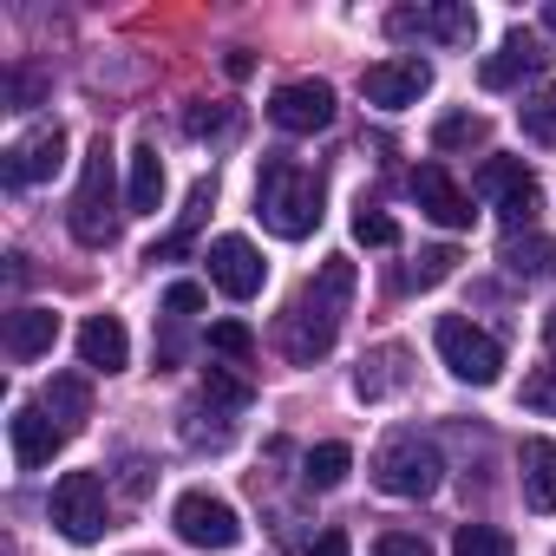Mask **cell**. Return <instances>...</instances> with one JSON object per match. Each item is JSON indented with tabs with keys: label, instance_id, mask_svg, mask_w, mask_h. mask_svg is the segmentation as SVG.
<instances>
[{
	"label": "cell",
	"instance_id": "obj_1",
	"mask_svg": "<svg viewBox=\"0 0 556 556\" xmlns=\"http://www.w3.org/2000/svg\"><path fill=\"white\" fill-rule=\"evenodd\" d=\"M348 302H354V262H348V255H328L321 275L295 295V308L282 315V354H289L295 367H315V361L334 348Z\"/></svg>",
	"mask_w": 556,
	"mask_h": 556
},
{
	"label": "cell",
	"instance_id": "obj_2",
	"mask_svg": "<svg viewBox=\"0 0 556 556\" xmlns=\"http://www.w3.org/2000/svg\"><path fill=\"white\" fill-rule=\"evenodd\" d=\"M255 216L282 242L315 236V223H321V177L308 164H295V157H268L262 177H255Z\"/></svg>",
	"mask_w": 556,
	"mask_h": 556
},
{
	"label": "cell",
	"instance_id": "obj_3",
	"mask_svg": "<svg viewBox=\"0 0 556 556\" xmlns=\"http://www.w3.org/2000/svg\"><path fill=\"white\" fill-rule=\"evenodd\" d=\"M73 236L86 249L118 242V197H112V144L105 138H92V151H86V170H79V190H73Z\"/></svg>",
	"mask_w": 556,
	"mask_h": 556
},
{
	"label": "cell",
	"instance_id": "obj_4",
	"mask_svg": "<svg viewBox=\"0 0 556 556\" xmlns=\"http://www.w3.org/2000/svg\"><path fill=\"white\" fill-rule=\"evenodd\" d=\"M439 478H445V458H439V445L419 439V432H393V439L374 452V484H380L387 497H432Z\"/></svg>",
	"mask_w": 556,
	"mask_h": 556
},
{
	"label": "cell",
	"instance_id": "obj_5",
	"mask_svg": "<svg viewBox=\"0 0 556 556\" xmlns=\"http://www.w3.org/2000/svg\"><path fill=\"white\" fill-rule=\"evenodd\" d=\"M432 348H439L445 374L465 380V387H497V374H504V348H497L484 328H471L465 315H439Z\"/></svg>",
	"mask_w": 556,
	"mask_h": 556
},
{
	"label": "cell",
	"instance_id": "obj_6",
	"mask_svg": "<svg viewBox=\"0 0 556 556\" xmlns=\"http://www.w3.org/2000/svg\"><path fill=\"white\" fill-rule=\"evenodd\" d=\"M105 510H112V497H105V478L99 471H66L53 484V523L73 543H99L105 536Z\"/></svg>",
	"mask_w": 556,
	"mask_h": 556
},
{
	"label": "cell",
	"instance_id": "obj_7",
	"mask_svg": "<svg viewBox=\"0 0 556 556\" xmlns=\"http://www.w3.org/2000/svg\"><path fill=\"white\" fill-rule=\"evenodd\" d=\"M170 523H177V536H184L190 549H236V543H242L236 504H223V497H210V491H184V497L170 504Z\"/></svg>",
	"mask_w": 556,
	"mask_h": 556
},
{
	"label": "cell",
	"instance_id": "obj_8",
	"mask_svg": "<svg viewBox=\"0 0 556 556\" xmlns=\"http://www.w3.org/2000/svg\"><path fill=\"white\" fill-rule=\"evenodd\" d=\"M268 118L282 125V131H295V138H315V131L334 125V86L328 79H289V86H275Z\"/></svg>",
	"mask_w": 556,
	"mask_h": 556
},
{
	"label": "cell",
	"instance_id": "obj_9",
	"mask_svg": "<svg viewBox=\"0 0 556 556\" xmlns=\"http://www.w3.org/2000/svg\"><path fill=\"white\" fill-rule=\"evenodd\" d=\"M361 92H367V105H380V112H406V105H419V99L432 92V66H426L419 53L380 60V66L361 73Z\"/></svg>",
	"mask_w": 556,
	"mask_h": 556
},
{
	"label": "cell",
	"instance_id": "obj_10",
	"mask_svg": "<svg viewBox=\"0 0 556 556\" xmlns=\"http://www.w3.org/2000/svg\"><path fill=\"white\" fill-rule=\"evenodd\" d=\"M203 262H210V282H216L229 302H255V295H262V282H268V262L255 255V242H249V236H216Z\"/></svg>",
	"mask_w": 556,
	"mask_h": 556
},
{
	"label": "cell",
	"instance_id": "obj_11",
	"mask_svg": "<svg viewBox=\"0 0 556 556\" xmlns=\"http://www.w3.org/2000/svg\"><path fill=\"white\" fill-rule=\"evenodd\" d=\"M387 34H393V40H445V47H458V40L478 34V14L465 8V0H439V8H400V14H387Z\"/></svg>",
	"mask_w": 556,
	"mask_h": 556
},
{
	"label": "cell",
	"instance_id": "obj_12",
	"mask_svg": "<svg viewBox=\"0 0 556 556\" xmlns=\"http://www.w3.org/2000/svg\"><path fill=\"white\" fill-rule=\"evenodd\" d=\"M549 66V47H543V34H530V27H517V34H504V47L478 66V86L484 92H510V86H523V79H536Z\"/></svg>",
	"mask_w": 556,
	"mask_h": 556
},
{
	"label": "cell",
	"instance_id": "obj_13",
	"mask_svg": "<svg viewBox=\"0 0 556 556\" xmlns=\"http://www.w3.org/2000/svg\"><path fill=\"white\" fill-rule=\"evenodd\" d=\"M60 164H66V131L60 125H34L8 157H0V177H8V190H27V184H47Z\"/></svg>",
	"mask_w": 556,
	"mask_h": 556
},
{
	"label": "cell",
	"instance_id": "obj_14",
	"mask_svg": "<svg viewBox=\"0 0 556 556\" xmlns=\"http://www.w3.org/2000/svg\"><path fill=\"white\" fill-rule=\"evenodd\" d=\"M66 439H73V432H66V426H53V419H47V406H14V419H8V445H14V465H21V471L53 465Z\"/></svg>",
	"mask_w": 556,
	"mask_h": 556
},
{
	"label": "cell",
	"instance_id": "obj_15",
	"mask_svg": "<svg viewBox=\"0 0 556 556\" xmlns=\"http://www.w3.org/2000/svg\"><path fill=\"white\" fill-rule=\"evenodd\" d=\"M413 203H419L432 223H445V229H471V216H478L471 197L445 177V164H419V170H413Z\"/></svg>",
	"mask_w": 556,
	"mask_h": 556
},
{
	"label": "cell",
	"instance_id": "obj_16",
	"mask_svg": "<svg viewBox=\"0 0 556 556\" xmlns=\"http://www.w3.org/2000/svg\"><path fill=\"white\" fill-rule=\"evenodd\" d=\"M79 361H86L92 374H125V367H131V334H125V321H118V315H92V321L79 328Z\"/></svg>",
	"mask_w": 556,
	"mask_h": 556
},
{
	"label": "cell",
	"instance_id": "obj_17",
	"mask_svg": "<svg viewBox=\"0 0 556 556\" xmlns=\"http://www.w3.org/2000/svg\"><path fill=\"white\" fill-rule=\"evenodd\" d=\"M517 471H523V504L530 510H556V439H523L517 445Z\"/></svg>",
	"mask_w": 556,
	"mask_h": 556
},
{
	"label": "cell",
	"instance_id": "obj_18",
	"mask_svg": "<svg viewBox=\"0 0 556 556\" xmlns=\"http://www.w3.org/2000/svg\"><path fill=\"white\" fill-rule=\"evenodd\" d=\"M210 203H216V177H197V184H190V203H184V216H177V229H170L164 242H151V255H144V262H177V255H190V242H197V229H203Z\"/></svg>",
	"mask_w": 556,
	"mask_h": 556
},
{
	"label": "cell",
	"instance_id": "obj_19",
	"mask_svg": "<svg viewBox=\"0 0 556 556\" xmlns=\"http://www.w3.org/2000/svg\"><path fill=\"white\" fill-rule=\"evenodd\" d=\"M53 341H60V315L53 308H14L8 315V354L14 361H40V354H53Z\"/></svg>",
	"mask_w": 556,
	"mask_h": 556
},
{
	"label": "cell",
	"instance_id": "obj_20",
	"mask_svg": "<svg viewBox=\"0 0 556 556\" xmlns=\"http://www.w3.org/2000/svg\"><path fill=\"white\" fill-rule=\"evenodd\" d=\"M504 268L517 282H556V236H510L504 242Z\"/></svg>",
	"mask_w": 556,
	"mask_h": 556
},
{
	"label": "cell",
	"instance_id": "obj_21",
	"mask_svg": "<svg viewBox=\"0 0 556 556\" xmlns=\"http://www.w3.org/2000/svg\"><path fill=\"white\" fill-rule=\"evenodd\" d=\"M125 203H131V216H151V210L164 203V157H157V144H138V151H131Z\"/></svg>",
	"mask_w": 556,
	"mask_h": 556
},
{
	"label": "cell",
	"instance_id": "obj_22",
	"mask_svg": "<svg viewBox=\"0 0 556 556\" xmlns=\"http://www.w3.org/2000/svg\"><path fill=\"white\" fill-rule=\"evenodd\" d=\"M40 406H47L66 432H79V426H86V413H92V387H86L79 374H60V380L47 387V400H40Z\"/></svg>",
	"mask_w": 556,
	"mask_h": 556
},
{
	"label": "cell",
	"instance_id": "obj_23",
	"mask_svg": "<svg viewBox=\"0 0 556 556\" xmlns=\"http://www.w3.org/2000/svg\"><path fill=\"white\" fill-rule=\"evenodd\" d=\"M452 268H458V249H452V242H432V249H419V255L400 268V289H406V295H413V289H439Z\"/></svg>",
	"mask_w": 556,
	"mask_h": 556
},
{
	"label": "cell",
	"instance_id": "obj_24",
	"mask_svg": "<svg viewBox=\"0 0 556 556\" xmlns=\"http://www.w3.org/2000/svg\"><path fill=\"white\" fill-rule=\"evenodd\" d=\"M400 361H406V348H380V354H367L361 361V374H354V393L361 400H387L406 374H400Z\"/></svg>",
	"mask_w": 556,
	"mask_h": 556
},
{
	"label": "cell",
	"instance_id": "obj_25",
	"mask_svg": "<svg viewBox=\"0 0 556 556\" xmlns=\"http://www.w3.org/2000/svg\"><path fill=\"white\" fill-rule=\"evenodd\" d=\"M491 138V125L478 118V112H445L439 125H432V151H471V144H484Z\"/></svg>",
	"mask_w": 556,
	"mask_h": 556
},
{
	"label": "cell",
	"instance_id": "obj_26",
	"mask_svg": "<svg viewBox=\"0 0 556 556\" xmlns=\"http://www.w3.org/2000/svg\"><path fill=\"white\" fill-rule=\"evenodd\" d=\"M348 471H354V452H348L341 439H328V445H315V452H308V465H302V478H308L315 491H334V484H341Z\"/></svg>",
	"mask_w": 556,
	"mask_h": 556
},
{
	"label": "cell",
	"instance_id": "obj_27",
	"mask_svg": "<svg viewBox=\"0 0 556 556\" xmlns=\"http://www.w3.org/2000/svg\"><path fill=\"white\" fill-rule=\"evenodd\" d=\"M452 556H517V543H510V530H497V523H458Z\"/></svg>",
	"mask_w": 556,
	"mask_h": 556
},
{
	"label": "cell",
	"instance_id": "obj_28",
	"mask_svg": "<svg viewBox=\"0 0 556 556\" xmlns=\"http://www.w3.org/2000/svg\"><path fill=\"white\" fill-rule=\"evenodd\" d=\"M517 125H523V138H536V144H556V79L517 105Z\"/></svg>",
	"mask_w": 556,
	"mask_h": 556
},
{
	"label": "cell",
	"instance_id": "obj_29",
	"mask_svg": "<svg viewBox=\"0 0 556 556\" xmlns=\"http://www.w3.org/2000/svg\"><path fill=\"white\" fill-rule=\"evenodd\" d=\"M523 184H530L523 157H484V164H478V190H484V197H497V203H504L510 190H523Z\"/></svg>",
	"mask_w": 556,
	"mask_h": 556
},
{
	"label": "cell",
	"instance_id": "obj_30",
	"mask_svg": "<svg viewBox=\"0 0 556 556\" xmlns=\"http://www.w3.org/2000/svg\"><path fill=\"white\" fill-rule=\"evenodd\" d=\"M203 400H210V413H242V406L255 400V387L236 380V374H223V367H210V374H203Z\"/></svg>",
	"mask_w": 556,
	"mask_h": 556
},
{
	"label": "cell",
	"instance_id": "obj_31",
	"mask_svg": "<svg viewBox=\"0 0 556 556\" xmlns=\"http://www.w3.org/2000/svg\"><path fill=\"white\" fill-rule=\"evenodd\" d=\"M354 242H367V249H400V223H393L387 210L361 203V210H354Z\"/></svg>",
	"mask_w": 556,
	"mask_h": 556
},
{
	"label": "cell",
	"instance_id": "obj_32",
	"mask_svg": "<svg viewBox=\"0 0 556 556\" xmlns=\"http://www.w3.org/2000/svg\"><path fill=\"white\" fill-rule=\"evenodd\" d=\"M536 210H543V190H536V177H530L523 190H510V197L497 203V216H504V229H510V236H523V229L536 223Z\"/></svg>",
	"mask_w": 556,
	"mask_h": 556
},
{
	"label": "cell",
	"instance_id": "obj_33",
	"mask_svg": "<svg viewBox=\"0 0 556 556\" xmlns=\"http://www.w3.org/2000/svg\"><path fill=\"white\" fill-rule=\"evenodd\" d=\"M190 138H229L236 131V105H190Z\"/></svg>",
	"mask_w": 556,
	"mask_h": 556
},
{
	"label": "cell",
	"instance_id": "obj_34",
	"mask_svg": "<svg viewBox=\"0 0 556 556\" xmlns=\"http://www.w3.org/2000/svg\"><path fill=\"white\" fill-rule=\"evenodd\" d=\"M210 354L249 361V354H255V334H249V321H216V328H210Z\"/></svg>",
	"mask_w": 556,
	"mask_h": 556
},
{
	"label": "cell",
	"instance_id": "obj_35",
	"mask_svg": "<svg viewBox=\"0 0 556 556\" xmlns=\"http://www.w3.org/2000/svg\"><path fill=\"white\" fill-rule=\"evenodd\" d=\"M523 406H530V413H556V367H536V374L523 380Z\"/></svg>",
	"mask_w": 556,
	"mask_h": 556
},
{
	"label": "cell",
	"instance_id": "obj_36",
	"mask_svg": "<svg viewBox=\"0 0 556 556\" xmlns=\"http://www.w3.org/2000/svg\"><path fill=\"white\" fill-rule=\"evenodd\" d=\"M203 302H210V295H203V282H170V289H164V315H177V321H184V315H197Z\"/></svg>",
	"mask_w": 556,
	"mask_h": 556
},
{
	"label": "cell",
	"instance_id": "obj_37",
	"mask_svg": "<svg viewBox=\"0 0 556 556\" xmlns=\"http://www.w3.org/2000/svg\"><path fill=\"white\" fill-rule=\"evenodd\" d=\"M374 556H432V543H426V536L393 530V536H380V549H374Z\"/></svg>",
	"mask_w": 556,
	"mask_h": 556
},
{
	"label": "cell",
	"instance_id": "obj_38",
	"mask_svg": "<svg viewBox=\"0 0 556 556\" xmlns=\"http://www.w3.org/2000/svg\"><path fill=\"white\" fill-rule=\"evenodd\" d=\"M354 543H348V530H321L315 543H308V556H348Z\"/></svg>",
	"mask_w": 556,
	"mask_h": 556
},
{
	"label": "cell",
	"instance_id": "obj_39",
	"mask_svg": "<svg viewBox=\"0 0 556 556\" xmlns=\"http://www.w3.org/2000/svg\"><path fill=\"white\" fill-rule=\"evenodd\" d=\"M8 92H14V112H27V105L40 99V79H34V73H14V86H8Z\"/></svg>",
	"mask_w": 556,
	"mask_h": 556
},
{
	"label": "cell",
	"instance_id": "obj_40",
	"mask_svg": "<svg viewBox=\"0 0 556 556\" xmlns=\"http://www.w3.org/2000/svg\"><path fill=\"white\" fill-rule=\"evenodd\" d=\"M223 66H229V79H249V73H255V53H229Z\"/></svg>",
	"mask_w": 556,
	"mask_h": 556
},
{
	"label": "cell",
	"instance_id": "obj_41",
	"mask_svg": "<svg viewBox=\"0 0 556 556\" xmlns=\"http://www.w3.org/2000/svg\"><path fill=\"white\" fill-rule=\"evenodd\" d=\"M543 341H549V354H556V308L543 315Z\"/></svg>",
	"mask_w": 556,
	"mask_h": 556
},
{
	"label": "cell",
	"instance_id": "obj_42",
	"mask_svg": "<svg viewBox=\"0 0 556 556\" xmlns=\"http://www.w3.org/2000/svg\"><path fill=\"white\" fill-rule=\"evenodd\" d=\"M543 27H549V34H556V0H549V8H543Z\"/></svg>",
	"mask_w": 556,
	"mask_h": 556
}]
</instances>
